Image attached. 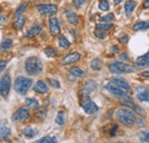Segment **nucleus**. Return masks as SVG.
Instances as JSON below:
<instances>
[{
	"instance_id": "f257e3e1",
	"label": "nucleus",
	"mask_w": 149,
	"mask_h": 143,
	"mask_svg": "<svg viewBox=\"0 0 149 143\" xmlns=\"http://www.w3.org/2000/svg\"><path fill=\"white\" fill-rule=\"evenodd\" d=\"M115 117L122 124H124V125L126 126H131L135 123V115H134V112L131 109H127V108L117 109L116 112H115Z\"/></svg>"
},
{
	"instance_id": "f03ea898",
	"label": "nucleus",
	"mask_w": 149,
	"mask_h": 143,
	"mask_svg": "<svg viewBox=\"0 0 149 143\" xmlns=\"http://www.w3.org/2000/svg\"><path fill=\"white\" fill-rule=\"evenodd\" d=\"M25 71L29 74L36 76L42 71V64L41 61L37 56H31L25 61Z\"/></svg>"
},
{
	"instance_id": "7ed1b4c3",
	"label": "nucleus",
	"mask_w": 149,
	"mask_h": 143,
	"mask_svg": "<svg viewBox=\"0 0 149 143\" xmlns=\"http://www.w3.org/2000/svg\"><path fill=\"white\" fill-rule=\"evenodd\" d=\"M32 86V79L26 78V77H22L19 76L15 81H14V90L17 92L19 94H25L28 90H30V87Z\"/></svg>"
},
{
	"instance_id": "20e7f679",
	"label": "nucleus",
	"mask_w": 149,
	"mask_h": 143,
	"mask_svg": "<svg viewBox=\"0 0 149 143\" xmlns=\"http://www.w3.org/2000/svg\"><path fill=\"white\" fill-rule=\"evenodd\" d=\"M109 71L113 74H125V73H132L134 71V68H132L123 62L113 61L109 64Z\"/></svg>"
},
{
	"instance_id": "39448f33",
	"label": "nucleus",
	"mask_w": 149,
	"mask_h": 143,
	"mask_svg": "<svg viewBox=\"0 0 149 143\" xmlns=\"http://www.w3.org/2000/svg\"><path fill=\"white\" fill-rule=\"evenodd\" d=\"M80 106L83 108V110L86 113H88V115H93L95 112H97V110H99V107L94 103L93 101H92V99L90 96H87V95H84L83 96L81 102H80Z\"/></svg>"
},
{
	"instance_id": "423d86ee",
	"label": "nucleus",
	"mask_w": 149,
	"mask_h": 143,
	"mask_svg": "<svg viewBox=\"0 0 149 143\" xmlns=\"http://www.w3.org/2000/svg\"><path fill=\"white\" fill-rule=\"evenodd\" d=\"M37 10L44 16H53L57 12V6L53 3H41L37 5Z\"/></svg>"
},
{
	"instance_id": "0eeeda50",
	"label": "nucleus",
	"mask_w": 149,
	"mask_h": 143,
	"mask_svg": "<svg viewBox=\"0 0 149 143\" xmlns=\"http://www.w3.org/2000/svg\"><path fill=\"white\" fill-rule=\"evenodd\" d=\"M12 87V79L9 74H5L0 79V95L2 96H8Z\"/></svg>"
},
{
	"instance_id": "6e6552de",
	"label": "nucleus",
	"mask_w": 149,
	"mask_h": 143,
	"mask_svg": "<svg viewBox=\"0 0 149 143\" xmlns=\"http://www.w3.org/2000/svg\"><path fill=\"white\" fill-rule=\"evenodd\" d=\"M29 117H30V111L28 108H19L15 111V113L13 115V120L14 121H25L29 119Z\"/></svg>"
},
{
	"instance_id": "1a4fd4ad",
	"label": "nucleus",
	"mask_w": 149,
	"mask_h": 143,
	"mask_svg": "<svg viewBox=\"0 0 149 143\" xmlns=\"http://www.w3.org/2000/svg\"><path fill=\"white\" fill-rule=\"evenodd\" d=\"M122 106H124V107H126L127 109H133V110H135L139 115H142V110H141V108H139L134 102H133V100L131 99L129 95H124L123 97H122V100H120V102H119Z\"/></svg>"
},
{
	"instance_id": "9d476101",
	"label": "nucleus",
	"mask_w": 149,
	"mask_h": 143,
	"mask_svg": "<svg viewBox=\"0 0 149 143\" xmlns=\"http://www.w3.org/2000/svg\"><path fill=\"white\" fill-rule=\"evenodd\" d=\"M110 83H111V84H113V85H116L117 87L122 88V90H124V92H126V93H130V92H131V86L129 85V83H127L126 80H124L123 78H119V77H113L111 80H110Z\"/></svg>"
},
{
	"instance_id": "9b49d317",
	"label": "nucleus",
	"mask_w": 149,
	"mask_h": 143,
	"mask_svg": "<svg viewBox=\"0 0 149 143\" xmlns=\"http://www.w3.org/2000/svg\"><path fill=\"white\" fill-rule=\"evenodd\" d=\"M97 88V85H96V83L94 81V80H87V81H85V84H84V86H83V94L84 95H87V96H90L92 93H94L95 90Z\"/></svg>"
},
{
	"instance_id": "f8f14e48",
	"label": "nucleus",
	"mask_w": 149,
	"mask_h": 143,
	"mask_svg": "<svg viewBox=\"0 0 149 143\" xmlns=\"http://www.w3.org/2000/svg\"><path fill=\"white\" fill-rule=\"evenodd\" d=\"M104 87H106V90H108L110 94L115 95V96H117V97H123L124 95H126V92H124L122 88L117 87L116 85H113V84H111V83L107 84Z\"/></svg>"
},
{
	"instance_id": "ddd939ff",
	"label": "nucleus",
	"mask_w": 149,
	"mask_h": 143,
	"mask_svg": "<svg viewBox=\"0 0 149 143\" xmlns=\"http://www.w3.org/2000/svg\"><path fill=\"white\" fill-rule=\"evenodd\" d=\"M80 60V54L77 53V52H74V53H69L68 55H65L62 60V64L64 65H68V64H72V63H76L77 61Z\"/></svg>"
},
{
	"instance_id": "4468645a",
	"label": "nucleus",
	"mask_w": 149,
	"mask_h": 143,
	"mask_svg": "<svg viewBox=\"0 0 149 143\" xmlns=\"http://www.w3.org/2000/svg\"><path fill=\"white\" fill-rule=\"evenodd\" d=\"M49 30H51L53 36H58L60 32H61V26H60L58 19L54 16L49 18Z\"/></svg>"
},
{
	"instance_id": "2eb2a0df",
	"label": "nucleus",
	"mask_w": 149,
	"mask_h": 143,
	"mask_svg": "<svg viewBox=\"0 0 149 143\" xmlns=\"http://www.w3.org/2000/svg\"><path fill=\"white\" fill-rule=\"evenodd\" d=\"M136 99L141 102H149V90L146 87H139L135 92Z\"/></svg>"
},
{
	"instance_id": "dca6fc26",
	"label": "nucleus",
	"mask_w": 149,
	"mask_h": 143,
	"mask_svg": "<svg viewBox=\"0 0 149 143\" xmlns=\"http://www.w3.org/2000/svg\"><path fill=\"white\" fill-rule=\"evenodd\" d=\"M10 137V128L6 124L0 123V140L1 141H8Z\"/></svg>"
},
{
	"instance_id": "f3484780",
	"label": "nucleus",
	"mask_w": 149,
	"mask_h": 143,
	"mask_svg": "<svg viewBox=\"0 0 149 143\" xmlns=\"http://www.w3.org/2000/svg\"><path fill=\"white\" fill-rule=\"evenodd\" d=\"M41 29H42V24H41V23H36L33 26H31V28L25 32V37H26V38L36 37L37 35L40 33Z\"/></svg>"
},
{
	"instance_id": "a211bd4d",
	"label": "nucleus",
	"mask_w": 149,
	"mask_h": 143,
	"mask_svg": "<svg viewBox=\"0 0 149 143\" xmlns=\"http://www.w3.org/2000/svg\"><path fill=\"white\" fill-rule=\"evenodd\" d=\"M135 67L136 68H145V67H149V53L140 56L136 58L135 61Z\"/></svg>"
},
{
	"instance_id": "6ab92c4d",
	"label": "nucleus",
	"mask_w": 149,
	"mask_h": 143,
	"mask_svg": "<svg viewBox=\"0 0 149 143\" xmlns=\"http://www.w3.org/2000/svg\"><path fill=\"white\" fill-rule=\"evenodd\" d=\"M33 90L36 93H39V94H45V93L48 92V86L46 85L45 81L38 80L37 83H36V85H35V87H33Z\"/></svg>"
},
{
	"instance_id": "aec40b11",
	"label": "nucleus",
	"mask_w": 149,
	"mask_h": 143,
	"mask_svg": "<svg viewBox=\"0 0 149 143\" xmlns=\"http://www.w3.org/2000/svg\"><path fill=\"white\" fill-rule=\"evenodd\" d=\"M135 7H136V2H135L134 0H127V1L125 2V6H124L125 14H126L127 16H130L131 14L134 12Z\"/></svg>"
},
{
	"instance_id": "412c9836",
	"label": "nucleus",
	"mask_w": 149,
	"mask_h": 143,
	"mask_svg": "<svg viewBox=\"0 0 149 143\" xmlns=\"http://www.w3.org/2000/svg\"><path fill=\"white\" fill-rule=\"evenodd\" d=\"M65 16H67L68 22L71 23L72 25L78 24V15L74 12H72V10H65Z\"/></svg>"
},
{
	"instance_id": "4be33fe9",
	"label": "nucleus",
	"mask_w": 149,
	"mask_h": 143,
	"mask_svg": "<svg viewBox=\"0 0 149 143\" xmlns=\"http://www.w3.org/2000/svg\"><path fill=\"white\" fill-rule=\"evenodd\" d=\"M134 31H141V30H147L149 29V21H142V22H138L134 24L133 26Z\"/></svg>"
},
{
	"instance_id": "5701e85b",
	"label": "nucleus",
	"mask_w": 149,
	"mask_h": 143,
	"mask_svg": "<svg viewBox=\"0 0 149 143\" xmlns=\"http://www.w3.org/2000/svg\"><path fill=\"white\" fill-rule=\"evenodd\" d=\"M103 64H102V61L100 58H94L91 62V69L94 70V71H100L102 69Z\"/></svg>"
},
{
	"instance_id": "b1692460",
	"label": "nucleus",
	"mask_w": 149,
	"mask_h": 143,
	"mask_svg": "<svg viewBox=\"0 0 149 143\" xmlns=\"http://www.w3.org/2000/svg\"><path fill=\"white\" fill-rule=\"evenodd\" d=\"M12 46H13V41L10 39H3L0 42V49L1 51H8L12 48Z\"/></svg>"
},
{
	"instance_id": "393cba45",
	"label": "nucleus",
	"mask_w": 149,
	"mask_h": 143,
	"mask_svg": "<svg viewBox=\"0 0 149 143\" xmlns=\"http://www.w3.org/2000/svg\"><path fill=\"white\" fill-rule=\"evenodd\" d=\"M24 24H25V17L23 15H19L14 21V26L16 29H22L24 26Z\"/></svg>"
},
{
	"instance_id": "a878e982",
	"label": "nucleus",
	"mask_w": 149,
	"mask_h": 143,
	"mask_svg": "<svg viewBox=\"0 0 149 143\" xmlns=\"http://www.w3.org/2000/svg\"><path fill=\"white\" fill-rule=\"evenodd\" d=\"M22 134L24 136H26V137H33V136H36L37 132L33 128H31V127H24L22 129Z\"/></svg>"
},
{
	"instance_id": "bb28decb",
	"label": "nucleus",
	"mask_w": 149,
	"mask_h": 143,
	"mask_svg": "<svg viewBox=\"0 0 149 143\" xmlns=\"http://www.w3.org/2000/svg\"><path fill=\"white\" fill-rule=\"evenodd\" d=\"M58 46L62 48V49H67L70 47V41L65 38L64 36H61L58 39Z\"/></svg>"
},
{
	"instance_id": "cd10ccee",
	"label": "nucleus",
	"mask_w": 149,
	"mask_h": 143,
	"mask_svg": "<svg viewBox=\"0 0 149 143\" xmlns=\"http://www.w3.org/2000/svg\"><path fill=\"white\" fill-rule=\"evenodd\" d=\"M112 28V24L111 23H99L97 25H96V29L97 30H101V31H108V30H110Z\"/></svg>"
},
{
	"instance_id": "c85d7f7f",
	"label": "nucleus",
	"mask_w": 149,
	"mask_h": 143,
	"mask_svg": "<svg viewBox=\"0 0 149 143\" xmlns=\"http://www.w3.org/2000/svg\"><path fill=\"white\" fill-rule=\"evenodd\" d=\"M70 73H71L72 76H74V77H83V76L85 74V72L83 71L80 68H78V67H74V68H71Z\"/></svg>"
},
{
	"instance_id": "c756f323",
	"label": "nucleus",
	"mask_w": 149,
	"mask_h": 143,
	"mask_svg": "<svg viewBox=\"0 0 149 143\" xmlns=\"http://www.w3.org/2000/svg\"><path fill=\"white\" fill-rule=\"evenodd\" d=\"M99 8H100L102 12H108L109 8H110L108 0H100V2H99Z\"/></svg>"
},
{
	"instance_id": "7c9ffc66",
	"label": "nucleus",
	"mask_w": 149,
	"mask_h": 143,
	"mask_svg": "<svg viewBox=\"0 0 149 143\" xmlns=\"http://www.w3.org/2000/svg\"><path fill=\"white\" fill-rule=\"evenodd\" d=\"M25 103H26V106L29 108H38L39 107V103H38V101L36 99H31V97H28L26 100H25Z\"/></svg>"
},
{
	"instance_id": "2f4dec72",
	"label": "nucleus",
	"mask_w": 149,
	"mask_h": 143,
	"mask_svg": "<svg viewBox=\"0 0 149 143\" xmlns=\"http://www.w3.org/2000/svg\"><path fill=\"white\" fill-rule=\"evenodd\" d=\"M37 143H57V140L55 136H45L40 139Z\"/></svg>"
},
{
	"instance_id": "473e14b6",
	"label": "nucleus",
	"mask_w": 149,
	"mask_h": 143,
	"mask_svg": "<svg viewBox=\"0 0 149 143\" xmlns=\"http://www.w3.org/2000/svg\"><path fill=\"white\" fill-rule=\"evenodd\" d=\"M139 139L142 143H149V132H146V131L140 132Z\"/></svg>"
},
{
	"instance_id": "72a5a7b5",
	"label": "nucleus",
	"mask_w": 149,
	"mask_h": 143,
	"mask_svg": "<svg viewBox=\"0 0 149 143\" xmlns=\"http://www.w3.org/2000/svg\"><path fill=\"white\" fill-rule=\"evenodd\" d=\"M113 18H115V15L113 14H108V15H106V16H102V17H100V22L101 23H110L111 21H113Z\"/></svg>"
},
{
	"instance_id": "f704fd0d",
	"label": "nucleus",
	"mask_w": 149,
	"mask_h": 143,
	"mask_svg": "<svg viewBox=\"0 0 149 143\" xmlns=\"http://www.w3.org/2000/svg\"><path fill=\"white\" fill-rule=\"evenodd\" d=\"M44 53L46 54L47 56H49V57H54V56H56V55H57L56 49H55V48H53V47H47V48H45Z\"/></svg>"
},
{
	"instance_id": "c9c22d12",
	"label": "nucleus",
	"mask_w": 149,
	"mask_h": 143,
	"mask_svg": "<svg viewBox=\"0 0 149 143\" xmlns=\"http://www.w3.org/2000/svg\"><path fill=\"white\" fill-rule=\"evenodd\" d=\"M56 124L57 125H63L64 124V115H63V112H58L57 113V116H56Z\"/></svg>"
},
{
	"instance_id": "e433bc0d",
	"label": "nucleus",
	"mask_w": 149,
	"mask_h": 143,
	"mask_svg": "<svg viewBox=\"0 0 149 143\" xmlns=\"http://www.w3.org/2000/svg\"><path fill=\"white\" fill-rule=\"evenodd\" d=\"M26 8H28V5H26V3H22L21 6H19V8L15 10V15H16V16L22 15V13H23V12H24Z\"/></svg>"
},
{
	"instance_id": "4c0bfd02",
	"label": "nucleus",
	"mask_w": 149,
	"mask_h": 143,
	"mask_svg": "<svg viewBox=\"0 0 149 143\" xmlns=\"http://www.w3.org/2000/svg\"><path fill=\"white\" fill-rule=\"evenodd\" d=\"M94 36L97 37V38H100V39H106L107 38V33L104 32V31H101V30H95L94 31Z\"/></svg>"
},
{
	"instance_id": "58836bf2",
	"label": "nucleus",
	"mask_w": 149,
	"mask_h": 143,
	"mask_svg": "<svg viewBox=\"0 0 149 143\" xmlns=\"http://www.w3.org/2000/svg\"><path fill=\"white\" fill-rule=\"evenodd\" d=\"M45 110L44 109H39L37 110V113H36V117H37L38 119H44V117H45Z\"/></svg>"
},
{
	"instance_id": "ea45409f",
	"label": "nucleus",
	"mask_w": 149,
	"mask_h": 143,
	"mask_svg": "<svg viewBox=\"0 0 149 143\" xmlns=\"http://www.w3.org/2000/svg\"><path fill=\"white\" fill-rule=\"evenodd\" d=\"M49 83H51V86L54 87V88H60V87H61L60 83H58L56 79H49Z\"/></svg>"
},
{
	"instance_id": "a19ab883",
	"label": "nucleus",
	"mask_w": 149,
	"mask_h": 143,
	"mask_svg": "<svg viewBox=\"0 0 149 143\" xmlns=\"http://www.w3.org/2000/svg\"><path fill=\"white\" fill-rule=\"evenodd\" d=\"M85 2H86V0H74V5L77 8H80Z\"/></svg>"
},
{
	"instance_id": "79ce46f5",
	"label": "nucleus",
	"mask_w": 149,
	"mask_h": 143,
	"mask_svg": "<svg viewBox=\"0 0 149 143\" xmlns=\"http://www.w3.org/2000/svg\"><path fill=\"white\" fill-rule=\"evenodd\" d=\"M7 61H0V73H2L3 70L6 69V67H7Z\"/></svg>"
},
{
	"instance_id": "37998d69",
	"label": "nucleus",
	"mask_w": 149,
	"mask_h": 143,
	"mask_svg": "<svg viewBox=\"0 0 149 143\" xmlns=\"http://www.w3.org/2000/svg\"><path fill=\"white\" fill-rule=\"evenodd\" d=\"M119 41H120L122 44H126V42L129 41V36H125V35L122 36L120 38H119Z\"/></svg>"
},
{
	"instance_id": "c03bdc74",
	"label": "nucleus",
	"mask_w": 149,
	"mask_h": 143,
	"mask_svg": "<svg viewBox=\"0 0 149 143\" xmlns=\"http://www.w3.org/2000/svg\"><path fill=\"white\" fill-rule=\"evenodd\" d=\"M117 128H118V126H117V125L112 126V129H111V132H110V135H111V136H113V135H115V132L117 131Z\"/></svg>"
},
{
	"instance_id": "a18cd8bd",
	"label": "nucleus",
	"mask_w": 149,
	"mask_h": 143,
	"mask_svg": "<svg viewBox=\"0 0 149 143\" xmlns=\"http://www.w3.org/2000/svg\"><path fill=\"white\" fill-rule=\"evenodd\" d=\"M142 77H146V78H149V71H143L141 73Z\"/></svg>"
},
{
	"instance_id": "49530a36",
	"label": "nucleus",
	"mask_w": 149,
	"mask_h": 143,
	"mask_svg": "<svg viewBox=\"0 0 149 143\" xmlns=\"http://www.w3.org/2000/svg\"><path fill=\"white\" fill-rule=\"evenodd\" d=\"M6 22V16H0V24H3Z\"/></svg>"
},
{
	"instance_id": "de8ad7c7",
	"label": "nucleus",
	"mask_w": 149,
	"mask_h": 143,
	"mask_svg": "<svg viewBox=\"0 0 149 143\" xmlns=\"http://www.w3.org/2000/svg\"><path fill=\"white\" fill-rule=\"evenodd\" d=\"M143 7H145V8H149V0H145V2H143Z\"/></svg>"
},
{
	"instance_id": "09e8293b",
	"label": "nucleus",
	"mask_w": 149,
	"mask_h": 143,
	"mask_svg": "<svg viewBox=\"0 0 149 143\" xmlns=\"http://www.w3.org/2000/svg\"><path fill=\"white\" fill-rule=\"evenodd\" d=\"M125 55H126V54H122L120 60H126V61H127V60H129V57H127V56H125Z\"/></svg>"
},
{
	"instance_id": "8fccbe9b",
	"label": "nucleus",
	"mask_w": 149,
	"mask_h": 143,
	"mask_svg": "<svg viewBox=\"0 0 149 143\" xmlns=\"http://www.w3.org/2000/svg\"><path fill=\"white\" fill-rule=\"evenodd\" d=\"M122 1H123V0H113V3H115V5H118V3H120Z\"/></svg>"
}]
</instances>
